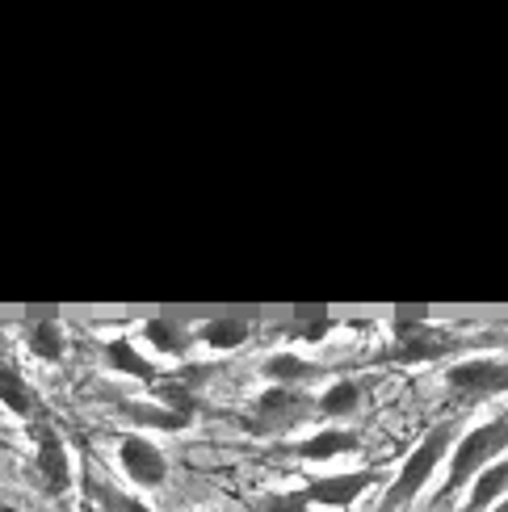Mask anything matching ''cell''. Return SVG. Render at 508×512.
<instances>
[{
    "mask_svg": "<svg viewBox=\"0 0 508 512\" xmlns=\"http://www.w3.org/2000/svg\"><path fill=\"white\" fill-rule=\"evenodd\" d=\"M508 345L504 336H458L441 324L416 315H399L391 319V345L378 353V361H395V366H437V361H458V357H475Z\"/></svg>",
    "mask_w": 508,
    "mask_h": 512,
    "instance_id": "obj_1",
    "label": "cell"
},
{
    "mask_svg": "<svg viewBox=\"0 0 508 512\" xmlns=\"http://www.w3.org/2000/svg\"><path fill=\"white\" fill-rule=\"evenodd\" d=\"M462 437L458 429V420H441L433 424V429L416 441V450L399 462V471L387 487V496H383V508L378 512H404L420 500V492L429 487V479L437 471H446V462H450V450H454V441Z\"/></svg>",
    "mask_w": 508,
    "mask_h": 512,
    "instance_id": "obj_2",
    "label": "cell"
},
{
    "mask_svg": "<svg viewBox=\"0 0 508 512\" xmlns=\"http://www.w3.org/2000/svg\"><path fill=\"white\" fill-rule=\"evenodd\" d=\"M500 458H508V412H496L492 420H479L475 429H467L454 441L450 462H446V479L437 487V504L458 496L462 487H471Z\"/></svg>",
    "mask_w": 508,
    "mask_h": 512,
    "instance_id": "obj_3",
    "label": "cell"
},
{
    "mask_svg": "<svg viewBox=\"0 0 508 512\" xmlns=\"http://www.w3.org/2000/svg\"><path fill=\"white\" fill-rule=\"evenodd\" d=\"M315 412V399L299 387H265L257 399L244 408L240 424L252 433V437H273V433H290L299 429V424H307Z\"/></svg>",
    "mask_w": 508,
    "mask_h": 512,
    "instance_id": "obj_4",
    "label": "cell"
},
{
    "mask_svg": "<svg viewBox=\"0 0 508 512\" xmlns=\"http://www.w3.org/2000/svg\"><path fill=\"white\" fill-rule=\"evenodd\" d=\"M446 387L462 408H475L483 399H500L508 395V357H496V353L458 357L446 370Z\"/></svg>",
    "mask_w": 508,
    "mask_h": 512,
    "instance_id": "obj_5",
    "label": "cell"
},
{
    "mask_svg": "<svg viewBox=\"0 0 508 512\" xmlns=\"http://www.w3.org/2000/svg\"><path fill=\"white\" fill-rule=\"evenodd\" d=\"M387 479V471L378 466H366V471H336V475H315L303 483V496L320 508H332V512H349L357 500H362L370 487H378Z\"/></svg>",
    "mask_w": 508,
    "mask_h": 512,
    "instance_id": "obj_6",
    "label": "cell"
},
{
    "mask_svg": "<svg viewBox=\"0 0 508 512\" xmlns=\"http://www.w3.org/2000/svg\"><path fill=\"white\" fill-rule=\"evenodd\" d=\"M118 462H122L126 479H131L135 487H143V492H156V487H164V479H168V458L160 454V445L139 437V433L122 437Z\"/></svg>",
    "mask_w": 508,
    "mask_h": 512,
    "instance_id": "obj_7",
    "label": "cell"
},
{
    "mask_svg": "<svg viewBox=\"0 0 508 512\" xmlns=\"http://www.w3.org/2000/svg\"><path fill=\"white\" fill-rule=\"evenodd\" d=\"M34 466H38V479L47 487V496H68L72 492V458H68V445L55 429H38L34 433Z\"/></svg>",
    "mask_w": 508,
    "mask_h": 512,
    "instance_id": "obj_8",
    "label": "cell"
},
{
    "mask_svg": "<svg viewBox=\"0 0 508 512\" xmlns=\"http://www.w3.org/2000/svg\"><path fill=\"white\" fill-rule=\"evenodd\" d=\"M357 450H362V433H353V429H320V433L303 437L299 445H290V454L303 462H332V458H345Z\"/></svg>",
    "mask_w": 508,
    "mask_h": 512,
    "instance_id": "obj_9",
    "label": "cell"
},
{
    "mask_svg": "<svg viewBox=\"0 0 508 512\" xmlns=\"http://www.w3.org/2000/svg\"><path fill=\"white\" fill-rule=\"evenodd\" d=\"M118 416L126 424H135V429H156V433H181V429L194 424L189 416L164 408V403H152V399H122L118 403Z\"/></svg>",
    "mask_w": 508,
    "mask_h": 512,
    "instance_id": "obj_10",
    "label": "cell"
},
{
    "mask_svg": "<svg viewBox=\"0 0 508 512\" xmlns=\"http://www.w3.org/2000/svg\"><path fill=\"white\" fill-rule=\"evenodd\" d=\"M0 403H5V412H13L17 420H34L42 416V399L38 391L26 382V374H21L17 366H9V361H0Z\"/></svg>",
    "mask_w": 508,
    "mask_h": 512,
    "instance_id": "obj_11",
    "label": "cell"
},
{
    "mask_svg": "<svg viewBox=\"0 0 508 512\" xmlns=\"http://www.w3.org/2000/svg\"><path fill=\"white\" fill-rule=\"evenodd\" d=\"M101 353H105V361H110V370H118V374H126V378H135V382H143V387H156V382H164L160 370H156L152 361H147L126 336L105 340Z\"/></svg>",
    "mask_w": 508,
    "mask_h": 512,
    "instance_id": "obj_12",
    "label": "cell"
},
{
    "mask_svg": "<svg viewBox=\"0 0 508 512\" xmlns=\"http://www.w3.org/2000/svg\"><path fill=\"white\" fill-rule=\"evenodd\" d=\"M261 374L269 378V387H299V391H307V382L324 378V366H315V361H307V357H294V353H273V357H265Z\"/></svg>",
    "mask_w": 508,
    "mask_h": 512,
    "instance_id": "obj_13",
    "label": "cell"
},
{
    "mask_svg": "<svg viewBox=\"0 0 508 512\" xmlns=\"http://www.w3.org/2000/svg\"><path fill=\"white\" fill-rule=\"evenodd\" d=\"M504 496H508V458L492 462L488 471H483V475L467 487V504H462V512H492Z\"/></svg>",
    "mask_w": 508,
    "mask_h": 512,
    "instance_id": "obj_14",
    "label": "cell"
},
{
    "mask_svg": "<svg viewBox=\"0 0 508 512\" xmlns=\"http://www.w3.org/2000/svg\"><path fill=\"white\" fill-rule=\"evenodd\" d=\"M143 336H147V345L160 349L164 357H185L198 340L194 328L181 324V319H143Z\"/></svg>",
    "mask_w": 508,
    "mask_h": 512,
    "instance_id": "obj_15",
    "label": "cell"
},
{
    "mask_svg": "<svg viewBox=\"0 0 508 512\" xmlns=\"http://www.w3.org/2000/svg\"><path fill=\"white\" fill-rule=\"evenodd\" d=\"M26 349L38 361H47V366H59V361L68 357V332H63L59 319H34L26 332Z\"/></svg>",
    "mask_w": 508,
    "mask_h": 512,
    "instance_id": "obj_16",
    "label": "cell"
},
{
    "mask_svg": "<svg viewBox=\"0 0 508 512\" xmlns=\"http://www.w3.org/2000/svg\"><path fill=\"white\" fill-rule=\"evenodd\" d=\"M315 408H320V416H328V420H349L357 408H362V382L357 378L328 382V391L315 399Z\"/></svg>",
    "mask_w": 508,
    "mask_h": 512,
    "instance_id": "obj_17",
    "label": "cell"
},
{
    "mask_svg": "<svg viewBox=\"0 0 508 512\" xmlns=\"http://www.w3.org/2000/svg\"><path fill=\"white\" fill-rule=\"evenodd\" d=\"M198 340L215 353H236L248 345V319H206L198 328Z\"/></svg>",
    "mask_w": 508,
    "mask_h": 512,
    "instance_id": "obj_18",
    "label": "cell"
},
{
    "mask_svg": "<svg viewBox=\"0 0 508 512\" xmlns=\"http://www.w3.org/2000/svg\"><path fill=\"white\" fill-rule=\"evenodd\" d=\"M84 492H89V504H97V512H152L139 496H126V492H118V487L93 483V475L84 479Z\"/></svg>",
    "mask_w": 508,
    "mask_h": 512,
    "instance_id": "obj_19",
    "label": "cell"
},
{
    "mask_svg": "<svg viewBox=\"0 0 508 512\" xmlns=\"http://www.w3.org/2000/svg\"><path fill=\"white\" fill-rule=\"evenodd\" d=\"M252 512H311V500L299 492H265L252 500Z\"/></svg>",
    "mask_w": 508,
    "mask_h": 512,
    "instance_id": "obj_20",
    "label": "cell"
},
{
    "mask_svg": "<svg viewBox=\"0 0 508 512\" xmlns=\"http://www.w3.org/2000/svg\"><path fill=\"white\" fill-rule=\"evenodd\" d=\"M341 328V319H332V315H315V319H294V324H286V332L294 336V340H324L328 332H336Z\"/></svg>",
    "mask_w": 508,
    "mask_h": 512,
    "instance_id": "obj_21",
    "label": "cell"
},
{
    "mask_svg": "<svg viewBox=\"0 0 508 512\" xmlns=\"http://www.w3.org/2000/svg\"><path fill=\"white\" fill-rule=\"evenodd\" d=\"M492 512H508V496H504V500H500V504H496Z\"/></svg>",
    "mask_w": 508,
    "mask_h": 512,
    "instance_id": "obj_22",
    "label": "cell"
},
{
    "mask_svg": "<svg viewBox=\"0 0 508 512\" xmlns=\"http://www.w3.org/2000/svg\"><path fill=\"white\" fill-rule=\"evenodd\" d=\"M84 512H97V508H93V504H89V508H84Z\"/></svg>",
    "mask_w": 508,
    "mask_h": 512,
    "instance_id": "obj_23",
    "label": "cell"
}]
</instances>
